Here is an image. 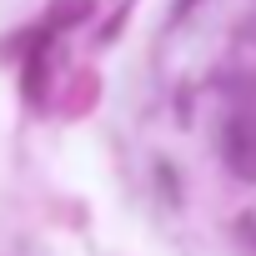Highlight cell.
Returning a JSON list of instances; mask_svg holds the SVG:
<instances>
[{
  "label": "cell",
  "instance_id": "6da1fadb",
  "mask_svg": "<svg viewBox=\"0 0 256 256\" xmlns=\"http://www.w3.org/2000/svg\"><path fill=\"white\" fill-rule=\"evenodd\" d=\"M226 166L246 181H256V110L251 116H236L226 126Z\"/></svg>",
  "mask_w": 256,
  "mask_h": 256
},
{
  "label": "cell",
  "instance_id": "7a4b0ae2",
  "mask_svg": "<svg viewBox=\"0 0 256 256\" xmlns=\"http://www.w3.org/2000/svg\"><path fill=\"white\" fill-rule=\"evenodd\" d=\"M80 16H90V0H56L50 6V26H76Z\"/></svg>",
  "mask_w": 256,
  "mask_h": 256
}]
</instances>
